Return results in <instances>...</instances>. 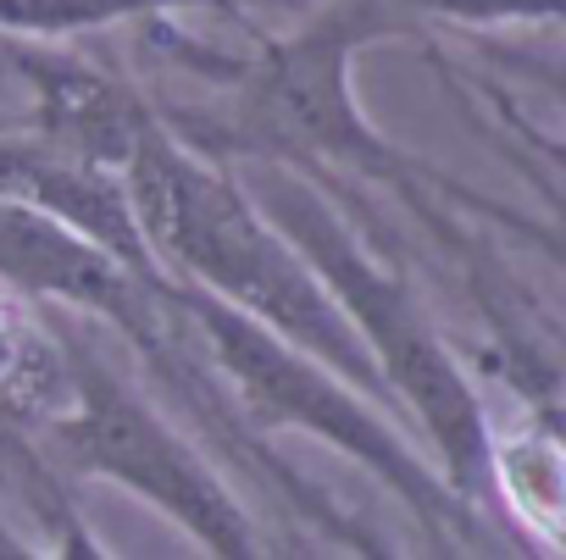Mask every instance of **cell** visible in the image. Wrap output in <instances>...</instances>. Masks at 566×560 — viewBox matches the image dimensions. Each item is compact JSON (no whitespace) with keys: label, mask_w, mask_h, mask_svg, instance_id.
<instances>
[{"label":"cell","mask_w":566,"mask_h":560,"mask_svg":"<svg viewBox=\"0 0 566 560\" xmlns=\"http://www.w3.org/2000/svg\"><path fill=\"white\" fill-rule=\"evenodd\" d=\"M123 183L139 233L167 277L239 306L261 328L283 334L290 345L345 372L361 394L389 400L339 300L323 289L306 255L277 233V222L250 200V189L228 172L222 156L195 150L161 123V112H150L123 161Z\"/></svg>","instance_id":"cell-1"},{"label":"cell","mask_w":566,"mask_h":560,"mask_svg":"<svg viewBox=\"0 0 566 560\" xmlns=\"http://www.w3.org/2000/svg\"><path fill=\"white\" fill-rule=\"evenodd\" d=\"M400 29H411V18L400 7H389V0H328L295 34L255 40V51L239 62H217L206 51H189V40L167 29V51L178 62H189L206 78H222L228 112L222 117L172 112L161 123L178 139H189L195 150L222 156V161H283L301 172L350 167V172L395 183L411 205L433 211L428 183L439 172L406 161L361 117V106L350 95L356 51L373 45L378 34H400Z\"/></svg>","instance_id":"cell-2"},{"label":"cell","mask_w":566,"mask_h":560,"mask_svg":"<svg viewBox=\"0 0 566 560\" xmlns=\"http://www.w3.org/2000/svg\"><path fill=\"white\" fill-rule=\"evenodd\" d=\"M255 167L261 178L250 200L323 277V289L339 300L345 323L367 345L389 400L422 422V433L439 450L444 483L478 510V499L494 488V433L467 367L433 328V311H422V300L411 295V284L395 266L361 250V239L345 228L339 205L312 183V172L283 167V161H255Z\"/></svg>","instance_id":"cell-3"},{"label":"cell","mask_w":566,"mask_h":560,"mask_svg":"<svg viewBox=\"0 0 566 560\" xmlns=\"http://www.w3.org/2000/svg\"><path fill=\"white\" fill-rule=\"evenodd\" d=\"M167 295H172L195 350L206 356V367L217 372V383L228 389V400L239 405V416L250 427H261V433L295 427V433L334 444L411 510V521L433 538V549H444V554L489 549L478 538L483 532L478 510L444 483V472H433V461L389 416L373 411V394H361L345 372H334L312 350L290 345L283 334L261 328L255 317H244L239 306H228L195 284L167 277Z\"/></svg>","instance_id":"cell-4"},{"label":"cell","mask_w":566,"mask_h":560,"mask_svg":"<svg viewBox=\"0 0 566 560\" xmlns=\"http://www.w3.org/2000/svg\"><path fill=\"white\" fill-rule=\"evenodd\" d=\"M73 356V405L40 433L45 461L67 466L73 477H106L123 483L150 510L172 516L200 549L228 560L266 554V538L255 516L239 505V494L217 477V466L200 455V439H189L172 416L156 411L95 345L84 311L51 306Z\"/></svg>","instance_id":"cell-5"},{"label":"cell","mask_w":566,"mask_h":560,"mask_svg":"<svg viewBox=\"0 0 566 560\" xmlns=\"http://www.w3.org/2000/svg\"><path fill=\"white\" fill-rule=\"evenodd\" d=\"M0 289H18L40 306L84 311L123 339L150 311L161 284L128 272L117 255H106L95 239L56 222L51 211L0 194Z\"/></svg>","instance_id":"cell-6"},{"label":"cell","mask_w":566,"mask_h":560,"mask_svg":"<svg viewBox=\"0 0 566 560\" xmlns=\"http://www.w3.org/2000/svg\"><path fill=\"white\" fill-rule=\"evenodd\" d=\"M0 194L51 211L56 222L78 228L84 239H95L106 255H117L128 272L150 277V284L167 277L139 233V216H134V200H128V183L117 167L84 161L40 134L34 139H0Z\"/></svg>","instance_id":"cell-7"},{"label":"cell","mask_w":566,"mask_h":560,"mask_svg":"<svg viewBox=\"0 0 566 560\" xmlns=\"http://www.w3.org/2000/svg\"><path fill=\"white\" fill-rule=\"evenodd\" d=\"M12 62L23 67V78L34 84V106H40V139L84 156V161H101V167H117L128 161L150 106L134 101L123 84H112L106 73H95L90 62L78 56H62L51 45H34V40H12L7 45Z\"/></svg>","instance_id":"cell-8"},{"label":"cell","mask_w":566,"mask_h":560,"mask_svg":"<svg viewBox=\"0 0 566 560\" xmlns=\"http://www.w3.org/2000/svg\"><path fill=\"white\" fill-rule=\"evenodd\" d=\"M73 405V356L51 306L0 289V455L40 450V433Z\"/></svg>","instance_id":"cell-9"},{"label":"cell","mask_w":566,"mask_h":560,"mask_svg":"<svg viewBox=\"0 0 566 560\" xmlns=\"http://www.w3.org/2000/svg\"><path fill=\"white\" fill-rule=\"evenodd\" d=\"M195 7L239 18V0H0V40H73L112 23H150Z\"/></svg>","instance_id":"cell-10"},{"label":"cell","mask_w":566,"mask_h":560,"mask_svg":"<svg viewBox=\"0 0 566 560\" xmlns=\"http://www.w3.org/2000/svg\"><path fill=\"white\" fill-rule=\"evenodd\" d=\"M406 18H455V23H555L560 0H389Z\"/></svg>","instance_id":"cell-11"}]
</instances>
